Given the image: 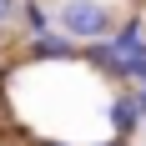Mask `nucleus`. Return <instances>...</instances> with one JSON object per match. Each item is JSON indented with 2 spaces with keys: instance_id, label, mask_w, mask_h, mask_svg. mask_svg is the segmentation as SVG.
I'll return each mask as SVG.
<instances>
[{
  "instance_id": "obj_1",
  "label": "nucleus",
  "mask_w": 146,
  "mask_h": 146,
  "mask_svg": "<svg viewBox=\"0 0 146 146\" xmlns=\"http://www.w3.org/2000/svg\"><path fill=\"white\" fill-rule=\"evenodd\" d=\"M111 30H116V15L106 0H60V35H71V40H111Z\"/></svg>"
},
{
  "instance_id": "obj_2",
  "label": "nucleus",
  "mask_w": 146,
  "mask_h": 146,
  "mask_svg": "<svg viewBox=\"0 0 146 146\" xmlns=\"http://www.w3.org/2000/svg\"><path fill=\"white\" fill-rule=\"evenodd\" d=\"M25 56H30V60H76L81 50H76L71 35H50V30H45V35H30Z\"/></svg>"
},
{
  "instance_id": "obj_3",
  "label": "nucleus",
  "mask_w": 146,
  "mask_h": 146,
  "mask_svg": "<svg viewBox=\"0 0 146 146\" xmlns=\"http://www.w3.org/2000/svg\"><path fill=\"white\" fill-rule=\"evenodd\" d=\"M111 131H116L121 141L141 131V116H136V106H131V91H126V86H121V96L111 101Z\"/></svg>"
},
{
  "instance_id": "obj_4",
  "label": "nucleus",
  "mask_w": 146,
  "mask_h": 146,
  "mask_svg": "<svg viewBox=\"0 0 146 146\" xmlns=\"http://www.w3.org/2000/svg\"><path fill=\"white\" fill-rule=\"evenodd\" d=\"M20 20H25L30 35H45V30H50V10H45L40 0H20Z\"/></svg>"
},
{
  "instance_id": "obj_5",
  "label": "nucleus",
  "mask_w": 146,
  "mask_h": 146,
  "mask_svg": "<svg viewBox=\"0 0 146 146\" xmlns=\"http://www.w3.org/2000/svg\"><path fill=\"white\" fill-rule=\"evenodd\" d=\"M20 20V0H0V30Z\"/></svg>"
},
{
  "instance_id": "obj_6",
  "label": "nucleus",
  "mask_w": 146,
  "mask_h": 146,
  "mask_svg": "<svg viewBox=\"0 0 146 146\" xmlns=\"http://www.w3.org/2000/svg\"><path fill=\"white\" fill-rule=\"evenodd\" d=\"M126 91H131V106H136V116L146 121V86H126Z\"/></svg>"
},
{
  "instance_id": "obj_7",
  "label": "nucleus",
  "mask_w": 146,
  "mask_h": 146,
  "mask_svg": "<svg viewBox=\"0 0 146 146\" xmlns=\"http://www.w3.org/2000/svg\"><path fill=\"white\" fill-rule=\"evenodd\" d=\"M35 146H66V141H50V136H40V141H35Z\"/></svg>"
},
{
  "instance_id": "obj_8",
  "label": "nucleus",
  "mask_w": 146,
  "mask_h": 146,
  "mask_svg": "<svg viewBox=\"0 0 146 146\" xmlns=\"http://www.w3.org/2000/svg\"><path fill=\"white\" fill-rule=\"evenodd\" d=\"M0 86H5V66H0Z\"/></svg>"
}]
</instances>
